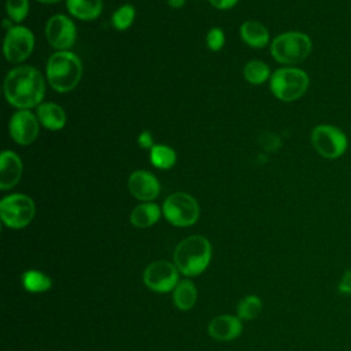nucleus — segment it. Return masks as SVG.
Wrapping results in <instances>:
<instances>
[{"mask_svg":"<svg viewBox=\"0 0 351 351\" xmlns=\"http://www.w3.org/2000/svg\"><path fill=\"white\" fill-rule=\"evenodd\" d=\"M137 144L140 148H145V149H151L154 147V138H152V133L148 130H144L138 134L137 137Z\"/></svg>","mask_w":351,"mask_h":351,"instance_id":"nucleus-29","label":"nucleus"},{"mask_svg":"<svg viewBox=\"0 0 351 351\" xmlns=\"http://www.w3.org/2000/svg\"><path fill=\"white\" fill-rule=\"evenodd\" d=\"M197 300V289L192 281L184 280L173 289V302L180 310H191Z\"/></svg>","mask_w":351,"mask_h":351,"instance_id":"nucleus-20","label":"nucleus"},{"mask_svg":"<svg viewBox=\"0 0 351 351\" xmlns=\"http://www.w3.org/2000/svg\"><path fill=\"white\" fill-rule=\"evenodd\" d=\"M145 285L155 292H169L178 284V269L167 261H156L144 270Z\"/></svg>","mask_w":351,"mask_h":351,"instance_id":"nucleus-11","label":"nucleus"},{"mask_svg":"<svg viewBox=\"0 0 351 351\" xmlns=\"http://www.w3.org/2000/svg\"><path fill=\"white\" fill-rule=\"evenodd\" d=\"M22 170L21 158L12 151H3L0 156V188L7 191L15 186L22 177Z\"/></svg>","mask_w":351,"mask_h":351,"instance_id":"nucleus-14","label":"nucleus"},{"mask_svg":"<svg viewBox=\"0 0 351 351\" xmlns=\"http://www.w3.org/2000/svg\"><path fill=\"white\" fill-rule=\"evenodd\" d=\"M262 310V302L255 295H248L244 299H241L237 304V317L240 319H254L258 317V314Z\"/></svg>","mask_w":351,"mask_h":351,"instance_id":"nucleus-24","label":"nucleus"},{"mask_svg":"<svg viewBox=\"0 0 351 351\" xmlns=\"http://www.w3.org/2000/svg\"><path fill=\"white\" fill-rule=\"evenodd\" d=\"M311 144L322 158L337 159L346 154L348 148V138L340 128L329 123H321L311 132Z\"/></svg>","mask_w":351,"mask_h":351,"instance_id":"nucleus-6","label":"nucleus"},{"mask_svg":"<svg viewBox=\"0 0 351 351\" xmlns=\"http://www.w3.org/2000/svg\"><path fill=\"white\" fill-rule=\"evenodd\" d=\"M337 291L341 295H351V269H347L337 284Z\"/></svg>","mask_w":351,"mask_h":351,"instance_id":"nucleus-28","label":"nucleus"},{"mask_svg":"<svg viewBox=\"0 0 351 351\" xmlns=\"http://www.w3.org/2000/svg\"><path fill=\"white\" fill-rule=\"evenodd\" d=\"M5 11L12 22H22L29 14V0H7Z\"/></svg>","mask_w":351,"mask_h":351,"instance_id":"nucleus-26","label":"nucleus"},{"mask_svg":"<svg viewBox=\"0 0 351 351\" xmlns=\"http://www.w3.org/2000/svg\"><path fill=\"white\" fill-rule=\"evenodd\" d=\"M45 74L52 89L59 93H66L78 85L82 77V63L80 58L70 51H56L47 62Z\"/></svg>","mask_w":351,"mask_h":351,"instance_id":"nucleus-2","label":"nucleus"},{"mask_svg":"<svg viewBox=\"0 0 351 351\" xmlns=\"http://www.w3.org/2000/svg\"><path fill=\"white\" fill-rule=\"evenodd\" d=\"M243 330V325L239 317L219 315L211 319L208 324V333L213 339L219 341H229L236 339Z\"/></svg>","mask_w":351,"mask_h":351,"instance_id":"nucleus-15","label":"nucleus"},{"mask_svg":"<svg viewBox=\"0 0 351 351\" xmlns=\"http://www.w3.org/2000/svg\"><path fill=\"white\" fill-rule=\"evenodd\" d=\"M8 130L11 138L19 145L32 144L40 132V122L37 115L30 110H18L10 119Z\"/></svg>","mask_w":351,"mask_h":351,"instance_id":"nucleus-12","label":"nucleus"},{"mask_svg":"<svg viewBox=\"0 0 351 351\" xmlns=\"http://www.w3.org/2000/svg\"><path fill=\"white\" fill-rule=\"evenodd\" d=\"M134 16H136L134 7L132 4H123L114 11L111 16V23L117 30L123 32L132 26Z\"/></svg>","mask_w":351,"mask_h":351,"instance_id":"nucleus-25","label":"nucleus"},{"mask_svg":"<svg viewBox=\"0 0 351 351\" xmlns=\"http://www.w3.org/2000/svg\"><path fill=\"white\" fill-rule=\"evenodd\" d=\"M313 51L311 38L302 32H285L276 36L270 44L271 56L282 64H296L306 60Z\"/></svg>","mask_w":351,"mask_h":351,"instance_id":"nucleus-4","label":"nucleus"},{"mask_svg":"<svg viewBox=\"0 0 351 351\" xmlns=\"http://www.w3.org/2000/svg\"><path fill=\"white\" fill-rule=\"evenodd\" d=\"M45 37L52 48L58 51H67L75 43V25L63 14L52 15L45 25Z\"/></svg>","mask_w":351,"mask_h":351,"instance_id":"nucleus-10","label":"nucleus"},{"mask_svg":"<svg viewBox=\"0 0 351 351\" xmlns=\"http://www.w3.org/2000/svg\"><path fill=\"white\" fill-rule=\"evenodd\" d=\"M225 44V33L219 27H211L206 36V45L213 52L222 49Z\"/></svg>","mask_w":351,"mask_h":351,"instance_id":"nucleus-27","label":"nucleus"},{"mask_svg":"<svg viewBox=\"0 0 351 351\" xmlns=\"http://www.w3.org/2000/svg\"><path fill=\"white\" fill-rule=\"evenodd\" d=\"M129 192L141 202H151L158 197L160 192V184L158 178L147 170H136L128 180Z\"/></svg>","mask_w":351,"mask_h":351,"instance_id":"nucleus-13","label":"nucleus"},{"mask_svg":"<svg viewBox=\"0 0 351 351\" xmlns=\"http://www.w3.org/2000/svg\"><path fill=\"white\" fill-rule=\"evenodd\" d=\"M243 75L247 82L252 85H261L271 77L269 66L262 60H250L248 63H245L243 69Z\"/></svg>","mask_w":351,"mask_h":351,"instance_id":"nucleus-22","label":"nucleus"},{"mask_svg":"<svg viewBox=\"0 0 351 351\" xmlns=\"http://www.w3.org/2000/svg\"><path fill=\"white\" fill-rule=\"evenodd\" d=\"M23 287L29 292H44L48 291L52 285V280L43 271L38 270H27L23 274Z\"/></svg>","mask_w":351,"mask_h":351,"instance_id":"nucleus-23","label":"nucleus"},{"mask_svg":"<svg viewBox=\"0 0 351 351\" xmlns=\"http://www.w3.org/2000/svg\"><path fill=\"white\" fill-rule=\"evenodd\" d=\"M36 115L38 118V122L45 129H48L51 132L62 130L64 128V125H66V121H67L64 110L59 104L52 103V101L41 103L37 107Z\"/></svg>","mask_w":351,"mask_h":351,"instance_id":"nucleus-16","label":"nucleus"},{"mask_svg":"<svg viewBox=\"0 0 351 351\" xmlns=\"http://www.w3.org/2000/svg\"><path fill=\"white\" fill-rule=\"evenodd\" d=\"M177 155L176 151L165 144H154L149 149V162L156 169L169 170L176 165Z\"/></svg>","mask_w":351,"mask_h":351,"instance_id":"nucleus-21","label":"nucleus"},{"mask_svg":"<svg viewBox=\"0 0 351 351\" xmlns=\"http://www.w3.org/2000/svg\"><path fill=\"white\" fill-rule=\"evenodd\" d=\"M160 208L158 204L145 202L133 208L130 213V222L136 228H149L160 218Z\"/></svg>","mask_w":351,"mask_h":351,"instance_id":"nucleus-19","label":"nucleus"},{"mask_svg":"<svg viewBox=\"0 0 351 351\" xmlns=\"http://www.w3.org/2000/svg\"><path fill=\"white\" fill-rule=\"evenodd\" d=\"M186 0H167V4L171 7V8H181L184 7Z\"/></svg>","mask_w":351,"mask_h":351,"instance_id":"nucleus-31","label":"nucleus"},{"mask_svg":"<svg viewBox=\"0 0 351 351\" xmlns=\"http://www.w3.org/2000/svg\"><path fill=\"white\" fill-rule=\"evenodd\" d=\"M5 100L18 110L38 107L45 95L43 74L33 66L22 64L8 71L4 80Z\"/></svg>","mask_w":351,"mask_h":351,"instance_id":"nucleus-1","label":"nucleus"},{"mask_svg":"<svg viewBox=\"0 0 351 351\" xmlns=\"http://www.w3.org/2000/svg\"><path fill=\"white\" fill-rule=\"evenodd\" d=\"M173 258L180 273L189 277L197 276L211 261V244L203 236H189L178 243Z\"/></svg>","mask_w":351,"mask_h":351,"instance_id":"nucleus-3","label":"nucleus"},{"mask_svg":"<svg viewBox=\"0 0 351 351\" xmlns=\"http://www.w3.org/2000/svg\"><path fill=\"white\" fill-rule=\"evenodd\" d=\"M310 78L306 71L287 66L277 69L270 77V90L281 101H295L308 89Z\"/></svg>","mask_w":351,"mask_h":351,"instance_id":"nucleus-5","label":"nucleus"},{"mask_svg":"<svg viewBox=\"0 0 351 351\" xmlns=\"http://www.w3.org/2000/svg\"><path fill=\"white\" fill-rule=\"evenodd\" d=\"M34 49V34L26 26H10L4 38L3 52L10 63L26 60Z\"/></svg>","mask_w":351,"mask_h":351,"instance_id":"nucleus-9","label":"nucleus"},{"mask_svg":"<svg viewBox=\"0 0 351 351\" xmlns=\"http://www.w3.org/2000/svg\"><path fill=\"white\" fill-rule=\"evenodd\" d=\"M70 15L80 21H93L103 11V0H66Z\"/></svg>","mask_w":351,"mask_h":351,"instance_id":"nucleus-18","label":"nucleus"},{"mask_svg":"<svg viewBox=\"0 0 351 351\" xmlns=\"http://www.w3.org/2000/svg\"><path fill=\"white\" fill-rule=\"evenodd\" d=\"M240 37L252 48H265L270 40L269 30L258 21H245L240 26Z\"/></svg>","mask_w":351,"mask_h":351,"instance_id":"nucleus-17","label":"nucleus"},{"mask_svg":"<svg viewBox=\"0 0 351 351\" xmlns=\"http://www.w3.org/2000/svg\"><path fill=\"white\" fill-rule=\"evenodd\" d=\"M165 218L174 226L185 228L193 225L199 219L200 208L196 199L185 192L169 195L162 207Z\"/></svg>","mask_w":351,"mask_h":351,"instance_id":"nucleus-7","label":"nucleus"},{"mask_svg":"<svg viewBox=\"0 0 351 351\" xmlns=\"http://www.w3.org/2000/svg\"><path fill=\"white\" fill-rule=\"evenodd\" d=\"M37 1L44 3V4H53V3H58V1H60V0H37Z\"/></svg>","mask_w":351,"mask_h":351,"instance_id":"nucleus-32","label":"nucleus"},{"mask_svg":"<svg viewBox=\"0 0 351 351\" xmlns=\"http://www.w3.org/2000/svg\"><path fill=\"white\" fill-rule=\"evenodd\" d=\"M208 1L217 10H229V8H233L239 0H208Z\"/></svg>","mask_w":351,"mask_h":351,"instance_id":"nucleus-30","label":"nucleus"},{"mask_svg":"<svg viewBox=\"0 0 351 351\" xmlns=\"http://www.w3.org/2000/svg\"><path fill=\"white\" fill-rule=\"evenodd\" d=\"M36 214V206L32 197L22 193H12L0 202V218L11 229L27 226Z\"/></svg>","mask_w":351,"mask_h":351,"instance_id":"nucleus-8","label":"nucleus"}]
</instances>
